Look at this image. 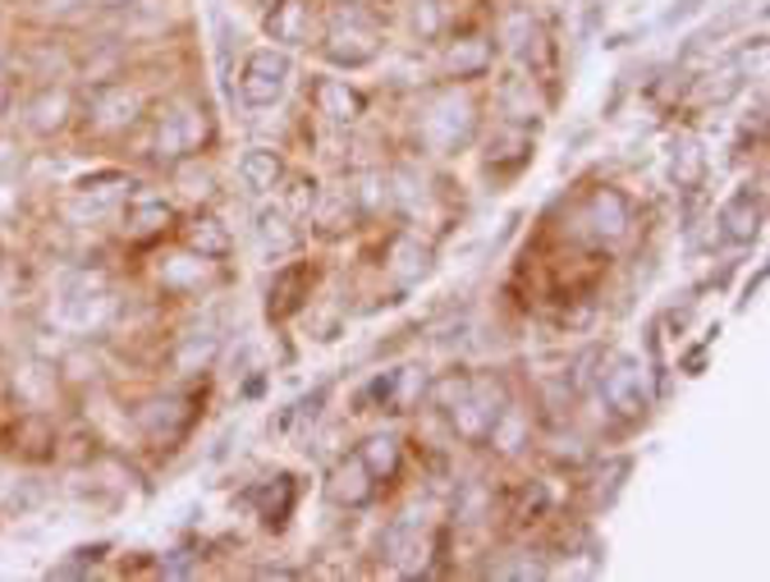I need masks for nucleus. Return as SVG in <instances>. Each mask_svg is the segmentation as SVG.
<instances>
[{"label":"nucleus","instance_id":"obj_21","mask_svg":"<svg viewBox=\"0 0 770 582\" xmlns=\"http://www.w3.org/2000/svg\"><path fill=\"white\" fill-rule=\"evenodd\" d=\"M527 151H532V134L523 125H505V129H500V138H491L486 161L491 166H523Z\"/></svg>","mask_w":770,"mask_h":582},{"label":"nucleus","instance_id":"obj_27","mask_svg":"<svg viewBox=\"0 0 770 582\" xmlns=\"http://www.w3.org/2000/svg\"><path fill=\"white\" fill-rule=\"evenodd\" d=\"M161 280L170 289H198L207 280V257L203 253H188V257H175L161 266Z\"/></svg>","mask_w":770,"mask_h":582},{"label":"nucleus","instance_id":"obj_3","mask_svg":"<svg viewBox=\"0 0 770 582\" xmlns=\"http://www.w3.org/2000/svg\"><path fill=\"white\" fill-rule=\"evenodd\" d=\"M289 73H294V65H289L285 51H276V47L253 51V56L244 60L239 92H244L248 106H276V101L285 97V88H289Z\"/></svg>","mask_w":770,"mask_h":582},{"label":"nucleus","instance_id":"obj_30","mask_svg":"<svg viewBox=\"0 0 770 582\" xmlns=\"http://www.w3.org/2000/svg\"><path fill=\"white\" fill-rule=\"evenodd\" d=\"M211 354H216V344H211V339H188V344L179 348L175 367H179V372H203V367L211 363Z\"/></svg>","mask_w":770,"mask_h":582},{"label":"nucleus","instance_id":"obj_25","mask_svg":"<svg viewBox=\"0 0 770 582\" xmlns=\"http://www.w3.org/2000/svg\"><path fill=\"white\" fill-rule=\"evenodd\" d=\"M358 458H363V468H367L372 477H391V473L399 468V441H395V436H372V441L358 450Z\"/></svg>","mask_w":770,"mask_h":582},{"label":"nucleus","instance_id":"obj_5","mask_svg":"<svg viewBox=\"0 0 770 582\" xmlns=\"http://www.w3.org/2000/svg\"><path fill=\"white\" fill-rule=\"evenodd\" d=\"M138 115H142V97L129 83H106L88 101V120H92L97 134H120L138 120Z\"/></svg>","mask_w":770,"mask_h":582},{"label":"nucleus","instance_id":"obj_24","mask_svg":"<svg viewBox=\"0 0 770 582\" xmlns=\"http://www.w3.org/2000/svg\"><path fill=\"white\" fill-rule=\"evenodd\" d=\"M69 120V97L65 92H42L32 106H28V125L37 129V134H51V129H60Z\"/></svg>","mask_w":770,"mask_h":582},{"label":"nucleus","instance_id":"obj_11","mask_svg":"<svg viewBox=\"0 0 770 582\" xmlns=\"http://www.w3.org/2000/svg\"><path fill=\"white\" fill-rule=\"evenodd\" d=\"M495 51L486 37H454V42L445 47V73L450 79H482V73L491 69Z\"/></svg>","mask_w":770,"mask_h":582},{"label":"nucleus","instance_id":"obj_33","mask_svg":"<svg viewBox=\"0 0 770 582\" xmlns=\"http://www.w3.org/2000/svg\"><path fill=\"white\" fill-rule=\"evenodd\" d=\"M707 10V0H674V6L661 14V23L665 28H674V23H688V19H698Z\"/></svg>","mask_w":770,"mask_h":582},{"label":"nucleus","instance_id":"obj_2","mask_svg":"<svg viewBox=\"0 0 770 582\" xmlns=\"http://www.w3.org/2000/svg\"><path fill=\"white\" fill-rule=\"evenodd\" d=\"M477 129V106L464 97V92H441L427 110V120H422V138H427L432 151H441V157H450V151H458Z\"/></svg>","mask_w":770,"mask_h":582},{"label":"nucleus","instance_id":"obj_28","mask_svg":"<svg viewBox=\"0 0 770 582\" xmlns=\"http://www.w3.org/2000/svg\"><path fill=\"white\" fill-rule=\"evenodd\" d=\"M743 88V69L739 65H724V69H715V73H707V83H702V97L707 101H729Z\"/></svg>","mask_w":770,"mask_h":582},{"label":"nucleus","instance_id":"obj_34","mask_svg":"<svg viewBox=\"0 0 770 582\" xmlns=\"http://www.w3.org/2000/svg\"><path fill=\"white\" fill-rule=\"evenodd\" d=\"M0 110H6V88H0Z\"/></svg>","mask_w":770,"mask_h":582},{"label":"nucleus","instance_id":"obj_20","mask_svg":"<svg viewBox=\"0 0 770 582\" xmlns=\"http://www.w3.org/2000/svg\"><path fill=\"white\" fill-rule=\"evenodd\" d=\"M500 106H505L510 125H527L542 115V97L532 92V79H510L505 88H500Z\"/></svg>","mask_w":770,"mask_h":582},{"label":"nucleus","instance_id":"obj_18","mask_svg":"<svg viewBox=\"0 0 770 582\" xmlns=\"http://www.w3.org/2000/svg\"><path fill=\"white\" fill-rule=\"evenodd\" d=\"M500 42H505V51L523 56V51H532L536 42H542V23H536L532 10H510V14H500Z\"/></svg>","mask_w":770,"mask_h":582},{"label":"nucleus","instance_id":"obj_31","mask_svg":"<svg viewBox=\"0 0 770 582\" xmlns=\"http://www.w3.org/2000/svg\"><path fill=\"white\" fill-rule=\"evenodd\" d=\"M413 28H417V37H422V42H432V37L441 32V6H436V0H417Z\"/></svg>","mask_w":770,"mask_h":582},{"label":"nucleus","instance_id":"obj_23","mask_svg":"<svg viewBox=\"0 0 770 582\" xmlns=\"http://www.w3.org/2000/svg\"><path fill=\"white\" fill-rule=\"evenodd\" d=\"M188 248H192V253H203L207 262H211V257H225V253H229L225 225H220L216 216H198V220L188 225Z\"/></svg>","mask_w":770,"mask_h":582},{"label":"nucleus","instance_id":"obj_22","mask_svg":"<svg viewBox=\"0 0 770 582\" xmlns=\"http://www.w3.org/2000/svg\"><path fill=\"white\" fill-rule=\"evenodd\" d=\"M391 270H395L399 285H417L432 270V253L422 248V244H413V239H399L395 253H391Z\"/></svg>","mask_w":770,"mask_h":582},{"label":"nucleus","instance_id":"obj_10","mask_svg":"<svg viewBox=\"0 0 770 582\" xmlns=\"http://www.w3.org/2000/svg\"><path fill=\"white\" fill-rule=\"evenodd\" d=\"M583 220L592 225V235H596V239H620L624 229H629V203H624V193L596 188L592 198H588Z\"/></svg>","mask_w":770,"mask_h":582},{"label":"nucleus","instance_id":"obj_13","mask_svg":"<svg viewBox=\"0 0 770 582\" xmlns=\"http://www.w3.org/2000/svg\"><path fill=\"white\" fill-rule=\"evenodd\" d=\"M307 28H313V10H307V0H280V6L266 14V32H272L276 42H285V47H303Z\"/></svg>","mask_w":770,"mask_h":582},{"label":"nucleus","instance_id":"obj_6","mask_svg":"<svg viewBox=\"0 0 770 582\" xmlns=\"http://www.w3.org/2000/svg\"><path fill=\"white\" fill-rule=\"evenodd\" d=\"M601 391H605L614 413L638 417L646 408V372H642V363L638 358H614V367L601 376Z\"/></svg>","mask_w":770,"mask_h":582},{"label":"nucleus","instance_id":"obj_32","mask_svg":"<svg viewBox=\"0 0 770 582\" xmlns=\"http://www.w3.org/2000/svg\"><path fill=\"white\" fill-rule=\"evenodd\" d=\"M468 385H473L468 376H450V381H441V385H436V391H432V395H436V404H441V408H454L458 399H464V395H468Z\"/></svg>","mask_w":770,"mask_h":582},{"label":"nucleus","instance_id":"obj_4","mask_svg":"<svg viewBox=\"0 0 770 582\" xmlns=\"http://www.w3.org/2000/svg\"><path fill=\"white\" fill-rule=\"evenodd\" d=\"M500 413H505V399H500V391H495L491 381H473V385H468V395L450 408L454 432L464 436V441H486V432L495 426Z\"/></svg>","mask_w":770,"mask_h":582},{"label":"nucleus","instance_id":"obj_12","mask_svg":"<svg viewBox=\"0 0 770 582\" xmlns=\"http://www.w3.org/2000/svg\"><path fill=\"white\" fill-rule=\"evenodd\" d=\"M670 175L679 188L688 193H698L702 179H707V157H702V142L692 138V134H674L670 138Z\"/></svg>","mask_w":770,"mask_h":582},{"label":"nucleus","instance_id":"obj_8","mask_svg":"<svg viewBox=\"0 0 770 582\" xmlns=\"http://www.w3.org/2000/svg\"><path fill=\"white\" fill-rule=\"evenodd\" d=\"M372 395L385 399L395 413H408L422 404V395H427V372L422 367H395V372H385L372 381Z\"/></svg>","mask_w":770,"mask_h":582},{"label":"nucleus","instance_id":"obj_26","mask_svg":"<svg viewBox=\"0 0 770 582\" xmlns=\"http://www.w3.org/2000/svg\"><path fill=\"white\" fill-rule=\"evenodd\" d=\"M307 289V270L303 266H289V270H280L276 276V285H272V317H285V313H294V307L303 303L298 294Z\"/></svg>","mask_w":770,"mask_h":582},{"label":"nucleus","instance_id":"obj_16","mask_svg":"<svg viewBox=\"0 0 770 582\" xmlns=\"http://www.w3.org/2000/svg\"><path fill=\"white\" fill-rule=\"evenodd\" d=\"M170 220H175V211H170V203H161V198H138V203H129V211H125V229H129L134 239L161 235Z\"/></svg>","mask_w":770,"mask_h":582},{"label":"nucleus","instance_id":"obj_14","mask_svg":"<svg viewBox=\"0 0 770 582\" xmlns=\"http://www.w3.org/2000/svg\"><path fill=\"white\" fill-rule=\"evenodd\" d=\"M198 138H203L198 110H175V115H166L161 129H157V151L175 161V157H184V151L198 147Z\"/></svg>","mask_w":770,"mask_h":582},{"label":"nucleus","instance_id":"obj_1","mask_svg":"<svg viewBox=\"0 0 770 582\" xmlns=\"http://www.w3.org/2000/svg\"><path fill=\"white\" fill-rule=\"evenodd\" d=\"M376 51H381V28H376V19L367 14V10H358V6H344L330 14V28H326V56L335 60V65H349V69H358V65H367V60H376Z\"/></svg>","mask_w":770,"mask_h":582},{"label":"nucleus","instance_id":"obj_19","mask_svg":"<svg viewBox=\"0 0 770 582\" xmlns=\"http://www.w3.org/2000/svg\"><path fill=\"white\" fill-rule=\"evenodd\" d=\"M239 175H244V184H248L253 193H266V188L280 184V157H276L272 147H253L248 157L239 161Z\"/></svg>","mask_w":770,"mask_h":582},{"label":"nucleus","instance_id":"obj_17","mask_svg":"<svg viewBox=\"0 0 770 582\" xmlns=\"http://www.w3.org/2000/svg\"><path fill=\"white\" fill-rule=\"evenodd\" d=\"M330 495L339 504H367L372 500V473L363 468V458H344L335 477H330Z\"/></svg>","mask_w":770,"mask_h":582},{"label":"nucleus","instance_id":"obj_9","mask_svg":"<svg viewBox=\"0 0 770 582\" xmlns=\"http://www.w3.org/2000/svg\"><path fill=\"white\" fill-rule=\"evenodd\" d=\"M313 97H317V110L330 125H358L363 110H367V97L358 88H349L344 79H317Z\"/></svg>","mask_w":770,"mask_h":582},{"label":"nucleus","instance_id":"obj_15","mask_svg":"<svg viewBox=\"0 0 770 582\" xmlns=\"http://www.w3.org/2000/svg\"><path fill=\"white\" fill-rule=\"evenodd\" d=\"M188 408H184V399H157V404H147L142 413H138V422H142V432H151L157 441H175L184 426H188Z\"/></svg>","mask_w":770,"mask_h":582},{"label":"nucleus","instance_id":"obj_29","mask_svg":"<svg viewBox=\"0 0 770 582\" xmlns=\"http://www.w3.org/2000/svg\"><path fill=\"white\" fill-rule=\"evenodd\" d=\"M257 235L266 239V244H272V248H294V229H289V216L285 211H261L257 216Z\"/></svg>","mask_w":770,"mask_h":582},{"label":"nucleus","instance_id":"obj_7","mask_svg":"<svg viewBox=\"0 0 770 582\" xmlns=\"http://www.w3.org/2000/svg\"><path fill=\"white\" fill-rule=\"evenodd\" d=\"M720 235H729L734 244H752L761 235V193L757 188H739L734 198H729L715 216Z\"/></svg>","mask_w":770,"mask_h":582}]
</instances>
